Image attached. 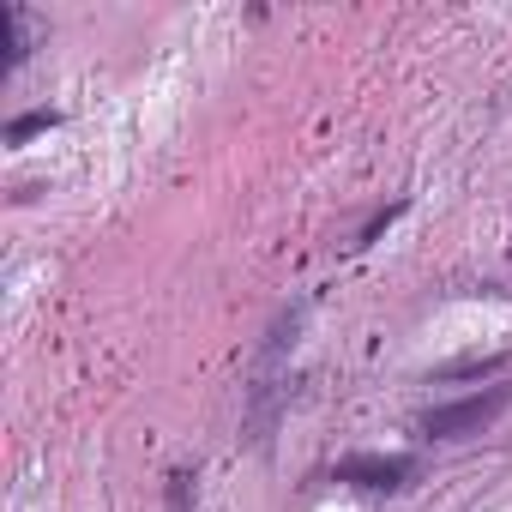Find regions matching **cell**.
I'll return each instance as SVG.
<instances>
[{
	"instance_id": "obj_2",
	"label": "cell",
	"mask_w": 512,
	"mask_h": 512,
	"mask_svg": "<svg viewBox=\"0 0 512 512\" xmlns=\"http://www.w3.org/2000/svg\"><path fill=\"white\" fill-rule=\"evenodd\" d=\"M404 476H410V458H386V452L338 464V482H356V488H404Z\"/></svg>"
},
{
	"instance_id": "obj_1",
	"label": "cell",
	"mask_w": 512,
	"mask_h": 512,
	"mask_svg": "<svg viewBox=\"0 0 512 512\" xmlns=\"http://www.w3.org/2000/svg\"><path fill=\"white\" fill-rule=\"evenodd\" d=\"M506 404H512V386H494V392H482V398H458V404H446V410H428V416H422V434H434V440L482 434Z\"/></svg>"
},
{
	"instance_id": "obj_3",
	"label": "cell",
	"mask_w": 512,
	"mask_h": 512,
	"mask_svg": "<svg viewBox=\"0 0 512 512\" xmlns=\"http://www.w3.org/2000/svg\"><path fill=\"white\" fill-rule=\"evenodd\" d=\"M49 127H55V115H49V109H37V115H19V121L7 127V145H25L31 133H49Z\"/></svg>"
}]
</instances>
